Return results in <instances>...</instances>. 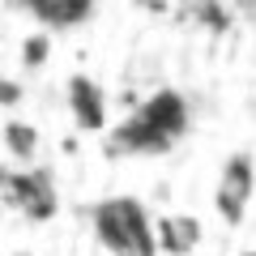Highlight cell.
<instances>
[{
    "mask_svg": "<svg viewBox=\"0 0 256 256\" xmlns=\"http://www.w3.org/2000/svg\"><path fill=\"white\" fill-rule=\"evenodd\" d=\"M90 230L111 256H158L154 218L137 196H102L98 205H90Z\"/></svg>",
    "mask_w": 256,
    "mask_h": 256,
    "instance_id": "6da1fadb",
    "label": "cell"
},
{
    "mask_svg": "<svg viewBox=\"0 0 256 256\" xmlns=\"http://www.w3.org/2000/svg\"><path fill=\"white\" fill-rule=\"evenodd\" d=\"M184 128H188V107H184V98L171 94V90H158L154 98L116 132V150H128V154H158V150H171L175 141L184 137Z\"/></svg>",
    "mask_w": 256,
    "mask_h": 256,
    "instance_id": "7a4b0ae2",
    "label": "cell"
},
{
    "mask_svg": "<svg viewBox=\"0 0 256 256\" xmlns=\"http://www.w3.org/2000/svg\"><path fill=\"white\" fill-rule=\"evenodd\" d=\"M252 184H256V175H252V162H248L244 154L230 158V162L222 166V180H218V214L230 222V226H235V222L248 214V205H252Z\"/></svg>",
    "mask_w": 256,
    "mask_h": 256,
    "instance_id": "3957f363",
    "label": "cell"
},
{
    "mask_svg": "<svg viewBox=\"0 0 256 256\" xmlns=\"http://www.w3.org/2000/svg\"><path fill=\"white\" fill-rule=\"evenodd\" d=\"M205 239L201 218L192 214H166V218H154V244L162 256H196Z\"/></svg>",
    "mask_w": 256,
    "mask_h": 256,
    "instance_id": "277c9868",
    "label": "cell"
},
{
    "mask_svg": "<svg viewBox=\"0 0 256 256\" xmlns=\"http://www.w3.org/2000/svg\"><path fill=\"white\" fill-rule=\"evenodd\" d=\"M68 116L86 132H102L107 128V94L94 77H73L68 82Z\"/></svg>",
    "mask_w": 256,
    "mask_h": 256,
    "instance_id": "5b68a950",
    "label": "cell"
},
{
    "mask_svg": "<svg viewBox=\"0 0 256 256\" xmlns=\"http://www.w3.org/2000/svg\"><path fill=\"white\" fill-rule=\"evenodd\" d=\"M9 188H13V201H18V210L30 214V218H47V214L56 210V188H52V180H47L43 171L13 175Z\"/></svg>",
    "mask_w": 256,
    "mask_h": 256,
    "instance_id": "8992f818",
    "label": "cell"
},
{
    "mask_svg": "<svg viewBox=\"0 0 256 256\" xmlns=\"http://www.w3.org/2000/svg\"><path fill=\"white\" fill-rule=\"evenodd\" d=\"M26 4H30V9H34L52 30L82 26V22H90V13H94V0H26Z\"/></svg>",
    "mask_w": 256,
    "mask_h": 256,
    "instance_id": "52a82bcc",
    "label": "cell"
},
{
    "mask_svg": "<svg viewBox=\"0 0 256 256\" xmlns=\"http://www.w3.org/2000/svg\"><path fill=\"white\" fill-rule=\"evenodd\" d=\"M4 146H9L13 158L30 162V158L38 154V132L26 124V120H9V124H4Z\"/></svg>",
    "mask_w": 256,
    "mask_h": 256,
    "instance_id": "ba28073f",
    "label": "cell"
},
{
    "mask_svg": "<svg viewBox=\"0 0 256 256\" xmlns=\"http://www.w3.org/2000/svg\"><path fill=\"white\" fill-rule=\"evenodd\" d=\"M43 47H47V38H30V43H26V64L43 60Z\"/></svg>",
    "mask_w": 256,
    "mask_h": 256,
    "instance_id": "9c48e42d",
    "label": "cell"
},
{
    "mask_svg": "<svg viewBox=\"0 0 256 256\" xmlns=\"http://www.w3.org/2000/svg\"><path fill=\"white\" fill-rule=\"evenodd\" d=\"M13 98H22V90L13 82H0V102H13Z\"/></svg>",
    "mask_w": 256,
    "mask_h": 256,
    "instance_id": "30bf717a",
    "label": "cell"
},
{
    "mask_svg": "<svg viewBox=\"0 0 256 256\" xmlns=\"http://www.w3.org/2000/svg\"><path fill=\"white\" fill-rule=\"evenodd\" d=\"M9 256H34V252H9Z\"/></svg>",
    "mask_w": 256,
    "mask_h": 256,
    "instance_id": "8fae6325",
    "label": "cell"
}]
</instances>
